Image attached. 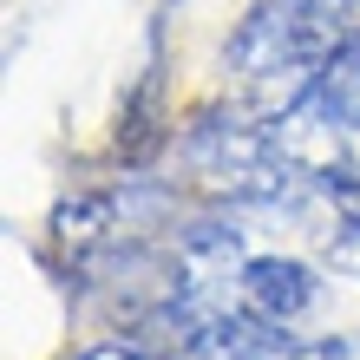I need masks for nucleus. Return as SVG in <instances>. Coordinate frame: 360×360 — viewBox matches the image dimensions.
<instances>
[{"mask_svg":"<svg viewBox=\"0 0 360 360\" xmlns=\"http://www.w3.org/2000/svg\"><path fill=\"white\" fill-rule=\"evenodd\" d=\"M360 39V0H262L229 39L243 79H314Z\"/></svg>","mask_w":360,"mask_h":360,"instance_id":"f257e3e1","label":"nucleus"},{"mask_svg":"<svg viewBox=\"0 0 360 360\" xmlns=\"http://www.w3.org/2000/svg\"><path fill=\"white\" fill-rule=\"evenodd\" d=\"M190 164L229 190V197H249V203H282L302 190V158L288 151L282 124H249V118H203L190 131Z\"/></svg>","mask_w":360,"mask_h":360,"instance_id":"f03ea898","label":"nucleus"},{"mask_svg":"<svg viewBox=\"0 0 360 360\" xmlns=\"http://www.w3.org/2000/svg\"><path fill=\"white\" fill-rule=\"evenodd\" d=\"M164 210H171L164 190H151V184H112V190H92V197H72L53 217V229H59V243H66L72 256H98V249L138 243Z\"/></svg>","mask_w":360,"mask_h":360,"instance_id":"7ed1b4c3","label":"nucleus"},{"mask_svg":"<svg viewBox=\"0 0 360 360\" xmlns=\"http://www.w3.org/2000/svg\"><path fill=\"white\" fill-rule=\"evenodd\" d=\"M295 105L314 112L321 124H334V131H354V124H360V39H354L347 53H334L328 66L302 86V98H295Z\"/></svg>","mask_w":360,"mask_h":360,"instance_id":"20e7f679","label":"nucleus"},{"mask_svg":"<svg viewBox=\"0 0 360 360\" xmlns=\"http://www.w3.org/2000/svg\"><path fill=\"white\" fill-rule=\"evenodd\" d=\"M86 360H144V354H124V347H98V354H86Z\"/></svg>","mask_w":360,"mask_h":360,"instance_id":"39448f33","label":"nucleus"}]
</instances>
